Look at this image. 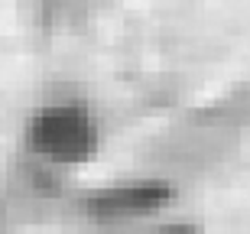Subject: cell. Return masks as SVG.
<instances>
[{
	"instance_id": "cell-2",
	"label": "cell",
	"mask_w": 250,
	"mask_h": 234,
	"mask_svg": "<svg viewBox=\"0 0 250 234\" xmlns=\"http://www.w3.org/2000/svg\"><path fill=\"white\" fill-rule=\"evenodd\" d=\"M169 198V192L163 186H124V189H107L101 198H98V212L104 215H140V212H149V208L163 205Z\"/></svg>"
},
{
	"instance_id": "cell-1",
	"label": "cell",
	"mask_w": 250,
	"mask_h": 234,
	"mask_svg": "<svg viewBox=\"0 0 250 234\" xmlns=\"http://www.w3.org/2000/svg\"><path fill=\"white\" fill-rule=\"evenodd\" d=\"M26 143L46 163L75 166L91 159L101 147V127L88 107L75 101L42 104L26 127Z\"/></svg>"
},
{
	"instance_id": "cell-3",
	"label": "cell",
	"mask_w": 250,
	"mask_h": 234,
	"mask_svg": "<svg viewBox=\"0 0 250 234\" xmlns=\"http://www.w3.org/2000/svg\"><path fill=\"white\" fill-rule=\"evenodd\" d=\"M156 234H195V228H188V225H166V228H159Z\"/></svg>"
}]
</instances>
